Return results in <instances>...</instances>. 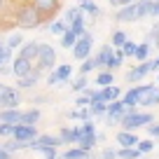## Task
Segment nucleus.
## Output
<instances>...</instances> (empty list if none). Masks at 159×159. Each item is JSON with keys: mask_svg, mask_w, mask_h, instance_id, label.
Returning <instances> with one entry per match:
<instances>
[{"mask_svg": "<svg viewBox=\"0 0 159 159\" xmlns=\"http://www.w3.org/2000/svg\"><path fill=\"white\" fill-rule=\"evenodd\" d=\"M40 21H42V14L35 10V5L33 7H21L19 14H16V24L21 28H35V26H40Z\"/></svg>", "mask_w": 159, "mask_h": 159, "instance_id": "nucleus-1", "label": "nucleus"}, {"mask_svg": "<svg viewBox=\"0 0 159 159\" xmlns=\"http://www.w3.org/2000/svg\"><path fill=\"white\" fill-rule=\"evenodd\" d=\"M38 70H52L56 63V52L52 45H38Z\"/></svg>", "mask_w": 159, "mask_h": 159, "instance_id": "nucleus-2", "label": "nucleus"}, {"mask_svg": "<svg viewBox=\"0 0 159 159\" xmlns=\"http://www.w3.org/2000/svg\"><path fill=\"white\" fill-rule=\"evenodd\" d=\"M150 122H152V115L150 112H129V115H124V117H122V122H119V124L124 126L126 131H131V129H136V126H145V124H150Z\"/></svg>", "mask_w": 159, "mask_h": 159, "instance_id": "nucleus-3", "label": "nucleus"}, {"mask_svg": "<svg viewBox=\"0 0 159 159\" xmlns=\"http://www.w3.org/2000/svg\"><path fill=\"white\" fill-rule=\"evenodd\" d=\"M159 103V89L152 84L138 87V105H157Z\"/></svg>", "mask_w": 159, "mask_h": 159, "instance_id": "nucleus-4", "label": "nucleus"}, {"mask_svg": "<svg viewBox=\"0 0 159 159\" xmlns=\"http://www.w3.org/2000/svg\"><path fill=\"white\" fill-rule=\"evenodd\" d=\"M91 42H94V38H91L89 33L82 35V38H80L77 42L73 45V54H75V59H80V61L89 59V54H91Z\"/></svg>", "mask_w": 159, "mask_h": 159, "instance_id": "nucleus-5", "label": "nucleus"}, {"mask_svg": "<svg viewBox=\"0 0 159 159\" xmlns=\"http://www.w3.org/2000/svg\"><path fill=\"white\" fill-rule=\"evenodd\" d=\"M0 105H5V108H16L19 105V94L12 87L2 84V82H0Z\"/></svg>", "mask_w": 159, "mask_h": 159, "instance_id": "nucleus-6", "label": "nucleus"}, {"mask_svg": "<svg viewBox=\"0 0 159 159\" xmlns=\"http://www.w3.org/2000/svg\"><path fill=\"white\" fill-rule=\"evenodd\" d=\"M14 140H30L35 138V126H28V124H14V131H12Z\"/></svg>", "mask_w": 159, "mask_h": 159, "instance_id": "nucleus-7", "label": "nucleus"}, {"mask_svg": "<svg viewBox=\"0 0 159 159\" xmlns=\"http://www.w3.org/2000/svg\"><path fill=\"white\" fill-rule=\"evenodd\" d=\"M0 122L2 124H21V112L16 108H5L0 112Z\"/></svg>", "mask_w": 159, "mask_h": 159, "instance_id": "nucleus-8", "label": "nucleus"}, {"mask_svg": "<svg viewBox=\"0 0 159 159\" xmlns=\"http://www.w3.org/2000/svg\"><path fill=\"white\" fill-rule=\"evenodd\" d=\"M33 5L40 14H54L59 10V0H35Z\"/></svg>", "mask_w": 159, "mask_h": 159, "instance_id": "nucleus-9", "label": "nucleus"}, {"mask_svg": "<svg viewBox=\"0 0 159 159\" xmlns=\"http://www.w3.org/2000/svg\"><path fill=\"white\" fill-rule=\"evenodd\" d=\"M30 68H33V66H30V61H28V59H24V56H19V59L12 63V73H14L16 77H24V75H28V73H30Z\"/></svg>", "mask_w": 159, "mask_h": 159, "instance_id": "nucleus-10", "label": "nucleus"}, {"mask_svg": "<svg viewBox=\"0 0 159 159\" xmlns=\"http://www.w3.org/2000/svg\"><path fill=\"white\" fill-rule=\"evenodd\" d=\"M148 73H152V63H145V61H143V63H140L136 70L126 73V80H129V82H136V80H143Z\"/></svg>", "mask_w": 159, "mask_h": 159, "instance_id": "nucleus-11", "label": "nucleus"}, {"mask_svg": "<svg viewBox=\"0 0 159 159\" xmlns=\"http://www.w3.org/2000/svg\"><path fill=\"white\" fill-rule=\"evenodd\" d=\"M38 77H40V70H38V68H33V70H30L28 75L19 77V84H16V87H21V89H30V87H35Z\"/></svg>", "mask_w": 159, "mask_h": 159, "instance_id": "nucleus-12", "label": "nucleus"}, {"mask_svg": "<svg viewBox=\"0 0 159 159\" xmlns=\"http://www.w3.org/2000/svg\"><path fill=\"white\" fill-rule=\"evenodd\" d=\"M117 19L119 21H136L138 19V10H136V5H124V10L122 12H117Z\"/></svg>", "mask_w": 159, "mask_h": 159, "instance_id": "nucleus-13", "label": "nucleus"}, {"mask_svg": "<svg viewBox=\"0 0 159 159\" xmlns=\"http://www.w3.org/2000/svg\"><path fill=\"white\" fill-rule=\"evenodd\" d=\"M75 143L80 145V150H87V152H89V150H91V148L96 145V134H87V136H80V138L75 140Z\"/></svg>", "mask_w": 159, "mask_h": 159, "instance_id": "nucleus-14", "label": "nucleus"}, {"mask_svg": "<svg viewBox=\"0 0 159 159\" xmlns=\"http://www.w3.org/2000/svg\"><path fill=\"white\" fill-rule=\"evenodd\" d=\"M117 143L122 145V148H134V145L138 143V138H136L134 134H129V131H122V134L117 136Z\"/></svg>", "mask_w": 159, "mask_h": 159, "instance_id": "nucleus-15", "label": "nucleus"}, {"mask_svg": "<svg viewBox=\"0 0 159 159\" xmlns=\"http://www.w3.org/2000/svg\"><path fill=\"white\" fill-rule=\"evenodd\" d=\"M19 56H24V59L33 61L35 56H38V42H26V45H24V49H21V54H19Z\"/></svg>", "mask_w": 159, "mask_h": 159, "instance_id": "nucleus-16", "label": "nucleus"}, {"mask_svg": "<svg viewBox=\"0 0 159 159\" xmlns=\"http://www.w3.org/2000/svg\"><path fill=\"white\" fill-rule=\"evenodd\" d=\"M40 119V112L38 110H28V112H21V124H28V126H35V122Z\"/></svg>", "mask_w": 159, "mask_h": 159, "instance_id": "nucleus-17", "label": "nucleus"}, {"mask_svg": "<svg viewBox=\"0 0 159 159\" xmlns=\"http://www.w3.org/2000/svg\"><path fill=\"white\" fill-rule=\"evenodd\" d=\"M75 42H77V35H75L70 28H66L63 33H61V45H63V47H73Z\"/></svg>", "mask_w": 159, "mask_h": 159, "instance_id": "nucleus-18", "label": "nucleus"}, {"mask_svg": "<svg viewBox=\"0 0 159 159\" xmlns=\"http://www.w3.org/2000/svg\"><path fill=\"white\" fill-rule=\"evenodd\" d=\"M54 73H56V77H59V82H68V80H70V75H73V68H70V66L66 63V66H59V68H56Z\"/></svg>", "mask_w": 159, "mask_h": 159, "instance_id": "nucleus-19", "label": "nucleus"}, {"mask_svg": "<svg viewBox=\"0 0 159 159\" xmlns=\"http://www.w3.org/2000/svg\"><path fill=\"white\" fill-rule=\"evenodd\" d=\"M80 10H84L87 14H91V16H98L101 14V10L91 2V0H80Z\"/></svg>", "mask_w": 159, "mask_h": 159, "instance_id": "nucleus-20", "label": "nucleus"}, {"mask_svg": "<svg viewBox=\"0 0 159 159\" xmlns=\"http://www.w3.org/2000/svg\"><path fill=\"white\" fill-rule=\"evenodd\" d=\"M112 52H115L112 47H103V49H101V54H98V56L94 59V63L98 66V68H101V66H105V61H108L110 56H112Z\"/></svg>", "mask_w": 159, "mask_h": 159, "instance_id": "nucleus-21", "label": "nucleus"}, {"mask_svg": "<svg viewBox=\"0 0 159 159\" xmlns=\"http://www.w3.org/2000/svg\"><path fill=\"white\" fill-rule=\"evenodd\" d=\"M59 138H61V143H75V140H77V134H75V129H61Z\"/></svg>", "mask_w": 159, "mask_h": 159, "instance_id": "nucleus-22", "label": "nucleus"}, {"mask_svg": "<svg viewBox=\"0 0 159 159\" xmlns=\"http://www.w3.org/2000/svg\"><path fill=\"white\" fill-rule=\"evenodd\" d=\"M89 110H91L94 115H105L108 103H105V101H91V103H89Z\"/></svg>", "mask_w": 159, "mask_h": 159, "instance_id": "nucleus-23", "label": "nucleus"}, {"mask_svg": "<svg viewBox=\"0 0 159 159\" xmlns=\"http://www.w3.org/2000/svg\"><path fill=\"white\" fill-rule=\"evenodd\" d=\"M148 47H159V26H154V28H150L148 33V42H145Z\"/></svg>", "mask_w": 159, "mask_h": 159, "instance_id": "nucleus-24", "label": "nucleus"}, {"mask_svg": "<svg viewBox=\"0 0 159 159\" xmlns=\"http://www.w3.org/2000/svg\"><path fill=\"white\" fill-rule=\"evenodd\" d=\"M91 110L89 108H82V110H73V112H68V117L70 119H91Z\"/></svg>", "mask_w": 159, "mask_h": 159, "instance_id": "nucleus-25", "label": "nucleus"}, {"mask_svg": "<svg viewBox=\"0 0 159 159\" xmlns=\"http://www.w3.org/2000/svg\"><path fill=\"white\" fill-rule=\"evenodd\" d=\"M70 30H73L77 38H82V35H84V19H82V16H77V19L70 24Z\"/></svg>", "mask_w": 159, "mask_h": 159, "instance_id": "nucleus-26", "label": "nucleus"}, {"mask_svg": "<svg viewBox=\"0 0 159 159\" xmlns=\"http://www.w3.org/2000/svg\"><path fill=\"white\" fill-rule=\"evenodd\" d=\"M136 10H138V19L140 16H148L150 10H152V0H140L138 5H136Z\"/></svg>", "mask_w": 159, "mask_h": 159, "instance_id": "nucleus-27", "label": "nucleus"}, {"mask_svg": "<svg viewBox=\"0 0 159 159\" xmlns=\"http://www.w3.org/2000/svg\"><path fill=\"white\" fill-rule=\"evenodd\" d=\"M75 134H77V138L80 136H87V134H94V124H91L89 119H84V124H80L77 129H75Z\"/></svg>", "mask_w": 159, "mask_h": 159, "instance_id": "nucleus-28", "label": "nucleus"}, {"mask_svg": "<svg viewBox=\"0 0 159 159\" xmlns=\"http://www.w3.org/2000/svg\"><path fill=\"white\" fill-rule=\"evenodd\" d=\"M138 150H134V148H122L117 152V157H122V159H138Z\"/></svg>", "mask_w": 159, "mask_h": 159, "instance_id": "nucleus-29", "label": "nucleus"}, {"mask_svg": "<svg viewBox=\"0 0 159 159\" xmlns=\"http://www.w3.org/2000/svg\"><path fill=\"white\" fill-rule=\"evenodd\" d=\"M148 54H150V47L145 45V42H143V45H136V52H134V56H136L138 61H145V59H148Z\"/></svg>", "mask_w": 159, "mask_h": 159, "instance_id": "nucleus-30", "label": "nucleus"}, {"mask_svg": "<svg viewBox=\"0 0 159 159\" xmlns=\"http://www.w3.org/2000/svg\"><path fill=\"white\" fill-rule=\"evenodd\" d=\"M63 159H87V150H68V152L63 154Z\"/></svg>", "mask_w": 159, "mask_h": 159, "instance_id": "nucleus-31", "label": "nucleus"}, {"mask_svg": "<svg viewBox=\"0 0 159 159\" xmlns=\"http://www.w3.org/2000/svg\"><path fill=\"white\" fill-rule=\"evenodd\" d=\"M124 103H126V105H138V87H136V89H131V91H126Z\"/></svg>", "mask_w": 159, "mask_h": 159, "instance_id": "nucleus-32", "label": "nucleus"}, {"mask_svg": "<svg viewBox=\"0 0 159 159\" xmlns=\"http://www.w3.org/2000/svg\"><path fill=\"white\" fill-rule=\"evenodd\" d=\"M66 28H68V24H66V21H54V24L49 26V33H54V35H61Z\"/></svg>", "mask_w": 159, "mask_h": 159, "instance_id": "nucleus-33", "label": "nucleus"}, {"mask_svg": "<svg viewBox=\"0 0 159 159\" xmlns=\"http://www.w3.org/2000/svg\"><path fill=\"white\" fill-rule=\"evenodd\" d=\"M77 16H82V10H80V7H73V10H68V12H66V24H73Z\"/></svg>", "mask_w": 159, "mask_h": 159, "instance_id": "nucleus-34", "label": "nucleus"}, {"mask_svg": "<svg viewBox=\"0 0 159 159\" xmlns=\"http://www.w3.org/2000/svg\"><path fill=\"white\" fill-rule=\"evenodd\" d=\"M96 82H98L101 87H108V84H112V73H101L98 77H96Z\"/></svg>", "mask_w": 159, "mask_h": 159, "instance_id": "nucleus-35", "label": "nucleus"}, {"mask_svg": "<svg viewBox=\"0 0 159 159\" xmlns=\"http://www.w3.org/2000/svg\"><path fill=\"white\" fill-rule=\"evenodd\" d=\"M119 52H122V56H134V52H136V45L126 40L124 45H122V49H119Z\"/></svg>", "mask_w": 159, "mask_h": 159, "instance_id": "nucleus-36", "label": "nucleus"}, {"mask_svg": "<svg viewBox=\"0 0 159 159\" xmlns=\"http://www.w3.org/2000/svg\"><path fill=\"white\" fill-rule=\"evenodd\" d=\"M94 68H96L94 59H84V61H82V68H80V73H82V75H87V73H91Z\"/></svg>", "mask_w": 159, "mask_h": 159, "instance_id": "nucleus-37", "label": "nucleus"}, {"mask_svg": "<svg viewBox=\"0 0 159 159\" xmlns=\"http://www.w3.org/2000/svg\"><path fill=\"white\" fill-rule=\"evenodd\" d=\"M126 42V35H124V30H117V33L112 35V45L115 47H122Z\"/></svg>", "mask_w": 159, "mask_h": 159, "instance_id": "nucleus-38", "label": "nucleus"}, {"mask_svg": "<svg viewBox=\"0 0 159 159\" xmlns=\"http://www.w3.org/2000/svg\"><path fill=\"white\" fill-rule=\"evenodd\" d=\"M136 145H138V148H136V150H138L140 154H143V152H150V150L154 148V143H150V140H138V143H136Z\"/></svg>", "mask_w": 159, "mask_h": 159, "instance_id": "nucleus-39", "label": "nucleus"}, {"mask_svg": "<svg viewBox=\"0 0 159 159\" xmlns=\"http://www.w3.org/2000/svg\"><path fill=\"white\" fill-rule=\"evenodd\" d=\"M122 59H124V56H110V59L105 61V68H119V66H122Z\"/></svg>", "mask_w": 159, "mask_h": 159, "instance_id": "nucleus-40", "label": "nucleus"}, {"mask_svg": "<svg viewBox=\"0 0 159 159\" xmlns=\"http://www.w3.org/2000/svg\"><path fill=\"white\" fill-rule=\"evenodd\" d=\"M73 89H75V91H84V89H87V75H82V77H80L77 82H75V84H73Z\"/></svg>", "mask_w": 159, "mask_h": 159, "instance_id": "nucleus-41", "label": "nucleus"}, {"mask_svg": "<svg viewBox=\"0 0 159 159\" xmlns=\"http://www.w3.org/2000/svg\"><path fill=\"white\" fill-rule=\"evenodd\" d=\"M38 152H42L47 159H54L56 157V148H38Z\"/></svg>", "mask_w": 159, "mask_h": 159, "instance_id": "nucleus-42", "label": "nucleus"}, {"mask_svg": "<svg viewBox=\"0 0 159 159\" xmlns=\"http://www.w3.org/2000/svg\"><path fill=\"white\" fill-rule=\"evenodd\" d=\"M89 103H91V91H87V96L77 98V105H82V108H89Z\"/></svg>", "mask_w": 159, "mask_h": 159, "instance_id": "nucleus-43", "label": "nucleus"}, {"mask_svg": "<svg viewBox=\"0 0 159 159\" xmlns=\"http://www.w3.org/2000/svg\"><path fill=\"white\" fill-rule=\"evenodd\" d=\"M12 131H14V124H2L0 122V136H12Z\"/></svg>", "mask_w": 159, "mask_h": 159, "instance_id": "nucleus-44", "label": "nucleus"}, {"mask_svg": "<svg viewBox=\"0 0 159 159\" xmlns=\"http://www.w3.org/2000/svg\"><path fill=\"white\" fill-rule=\"evenodd\" d=\"M19 45H21V35H12V38L7 40V47H10V49L12 47H19Z\"/></svg>", "mask_w": 159, "mask_h": 159, "instance_id": "nucleus-45", "label": "nucleus"}, {"mask_svg": "<svg viewBox=\"0 0 159 159\" xmlns=\"http://www.w3.org/2000/svg\"><path fill=\"white\" fill-rule=\"evenodd\" d=\"M103 159H117V152L115 150H103Z\"/></svg>", "mask_w": 159, "mask_h": 159, "instance_id": "nucleus-46", "label": "nucleus"}, {"mask_svg": "<svg viewBox=\"0 0 159 159\" xmlns=\"http://www.w3.org/2000/svg\"><path fill=\"white\" fill-rule=\"evenodd\" d=\"M150 14H152V16H159V0H157V2H152V10H150Z\"/></svg>", "mask_w": 159, "mask_h": 159, "instance_id": "nucleus-47", "label": "nucleus"}, {"mask_svg": "<svg viewBox=\"0 0 159 159\" xmlns=\"http://www.w3.org/2000/svg\"><path fill=\"white\" fill-rule=\"evenodd\" d=\"M12 73V68H7L5 63H0V75H10Z\"/></svg>", "mask_w": 159, "mask_h": 159, "instance_id": "nucleus-48", "label": "nucleus"}, {"mask_svg": "<svg viewBox=\"0 0 159 159\" xmlns=\"http://www.w3.org/2000/svg\"><path fill=\"white\" fill-rule=\"evenodd\" d=\"M49 84H59V77H56V73H49Z\"/></svg>", "mask_w": 159, "mask_h": 159, "instance_id": "nucleus-49", "label": "nucleus"}, {"mask_svg": "<svg viewBox=\"0 0 159 159\" xmlns=\"http://www.w3.org/2000/svg\"><path fill=\"white\" fill-rule=\"evenodd\" d=\"M150 134H152V136H159V126H150Z\"/></svg>", "mask_w": 159, "mask_h": 159, "instance_id": "nucleus-50", "label": "nucleus"}, {"mask_svg": "<svg viewBox=\"0 0 159 159\" xmlns=\"http://www.w3.org/2000/svg\"><path fill=\"white\" fill-rule=\"evenodd\" d=\"M157 68H159V59H157V61H152V70H157Z\"/></svg>", "mask_w": 159, "mask_h": 159, "instance_id": "nucleus-51", "label": "nucleus"}, {"mask_svg": "<svg viewBox=\"0 0 159 159\" xmlns=\"http://www.w3.org/2000/svg\"><path fill=\"white\" fill-rule=\"evenodd\" d=\"M119 2H122V5H129V2H131V0H119Z\"/></svg>", "mask_w": 159, "mask_h": 159, "instance_id": "nucleus-52", "label": "nucleus"}, {"mask_svg": "<svg viewBox=\"0 0 159 159\" xmlns=\"http://www.w3.org/2000/svg\"><path fill=\"white\" fill-rule=\"evenodd\" d=\"M0 5H2V0H0Z\"/></svg>", "mask_w": 159, "mask_h": 159, "instance_id": "nucleus-53", "label": "nucleus"}, {"mask_svg": "<svg viewBox=\"0 0 159 159\" xmlns=\"http://www.w3.org/2000/svg\"><path fill=\"white\" fill-rule=\"evenodd\" d=\"M54 159H59V157H54Z\"/></svg>", "mask_w": 159, "mask_h": 159, "instance_id": "nucleus-54", "label": "nucleus"}]
</instances>
